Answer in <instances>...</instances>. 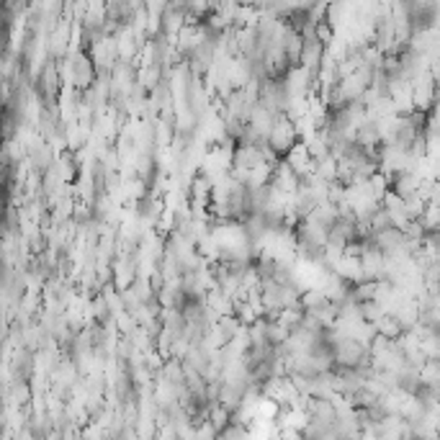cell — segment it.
Returning a JSON list of instances; mask_svg holds the SVG:
<instances>
[{
    "mask_svg": "<svg viewBox=\"0 0 440 440\" xmlns=\"http://www.w3.org/2000/svg\"><path fill=\"white\" fill-rule=\"evenodd\" d=\"M332 353H335V371H353V368H360V366H373L368 348L360 340L350 338V335L338 340L332 345Z\"/></svg>",
    "mask_w": 440,
    "mask_h": 440,
    "instance_id": "1",
    "label": "cell"
},
{
    "mask_svg": "<svg viewBox=\"0 0 440 440\" xmlns=\"http://www.w3.org/2000/svg\"><path fill=\"white\" fill-rule=\"evenodd\" d=\"M299 142H301V136H299L296 124H294L289 116H278L271 129V136H268V144L273 147V152H276L281 160H286V155H289Z\"/></svg>",
    "mask_w": 440,
    "mask_h": 440,
    "instance_id": "2",
    "label": "cell"
},
{
    "mask_svg": "<svg viewBox=\"0 0 440 440\" xmlns=\"http://www.w3.org/2000/svg\"><path fill=\"white\" fill-rule=\"evenodd\" d=\"M273 186H276L281 193H286V196H294L301 186H304V181H301V176H299L296 170L291 168V165L286 163V160H281V163L276 165V176H273Z\"/></svg>",
    "mask_w": 440,
    "mask_h": 440,
    "instance_id": "3",
    "label": "cell"
},
{
    "mask_svg": "<svg viewBox=\"0 0 440 440\" xmlns=\"http://www.w3.org/2000/svg\"><path fill=\"white\" fill-rule=\"evenodd\" d=\"M319 203H322V201H319V196L314 193V188H312V186H306V183L301 186V188H299L296 193L291 196V209L296 211L301 222L312 217L314 211L319 209Z\"/></svg>",
    "mask_w": 440,
    "mask_h": 440,
    "instance_id": "4",
    "label": "cell"
},
{
    "mask_svg": "<svg viewBox=\"0 0 440 440\" xmlns=\"http://www.w3.org/2000/svg\"><path fill=\"white\" fill-rule=\"evenodd\" d=\"M332 273H338L343 281H348L350 286L360 284V281H366L363 278V265H360V257H348L343 255L338 263L332 265Z\"/></svg>",
    "mask_w": 440,
    "mask_h": 440,
    "instance_id": "5",
    "label": "cell"
},
{
    "mask_svg": "<svg viewBox=\"0 0 440 440\" xmlns=\"http://www.w3.org/2000/svg\"><path fill=\"white\" fill-rule=\"evenodd\" d=\"M276 119H278L276 114H271V111L265 109V106H260V103H257L255 109H252V114H250V122H247V127H250L252 132H257V134L263 136V139H268V136H271L273 124H276Z\"/></svg>",
    "mask_w": 440,
    "mask_h": 440,
    "instance_id": "6",
    "label": "cell"
},
{
    "mask_svg": "<svg viewBox=\"0 0 440 440\" xmlns=\"http://www.w3.org/2000/svg\"><path fill=\"white\" fill-rule=\"evenodd\" d=\"M273 176H276V165L271 163H260L257 168H252L250 173H247V188L255 191V188H265V186L273 183Z\"/></svg>",
    "mask_w": 440,
    "mask_h": 440,
    "instance_id": "7",
    "label": "cell"
},
{
    "mask_svg": "<svg viewBox=\"0 0 440 440\" xmlns=\"http://www.w3.org/2000/svg\"><path fill=\"white\" fill-rule=\"evenodd\" d=\"M376 332H379V335H384L386 340H392V343H399V340H402V338H404V335H407L404 325H402L399 319L394 317L392 312L386 314V317L381 319L379 325H376Z\"/></svg>",
    "mask_w": 440,
    "mask_h": 440,
    "instance_id": "8",
    "label": "cell"
},
{
    "mask_svg": "<svg viewBox=\"0 0 440 440\" xmlns=\"http://www.w3.org/2000/svg\"><path fill=\"white\" fill-rule=\"evenodd\" d=\"M284 52L289 57V62H291V68H299L301 65V55H304V36L291 28L284 41Z\"/></svg>",
    "mask_w": 440,
    "mask_h": 440,
    "instance_id": "9",
    "label": "cell"
},
{
    "mask_svg": "<svg viewBox=\"0 0 440 440\" xmlns=\"http://www.w3.org/2000/svg\"><path fill=\"white\" fill-rule=\"evenodd\" d=\"M265 335H268V343L271 348H284L289 340H291V332L286 330L278 319H265Z\"/></svg>",
    "mask_w": 440,
    "mask_h": 440,
    "instance_id": "10",
    "label": "cell"
},
{
    "mask_svg": "<svg viewBox=\"0 0 440 440\" xmlns=\"http://www.w3.org/2000/svg\"><path fill=\"white\" fill-rule=\"evenodd\" d=\"M368 227H371V235H379V232H386V230H392L394 227V222H392V217H389V211H386L384 203H379V206L371 211V217H368Z\"/></svg>",
    "mask_w": 440,
    "mask_h": 440,
    "instance_id": "11",
    "label": "cell"
},
{
    "mask_svg": "<svg viewBox=\"0 0 440 440\" xmlns=\"http://www.w3.org/2000/svg\"><path fill=\"white\" fill-rule=\"evenodd\" d=\"M376 291H379V284L373 281H360L350 289V299L355 304H368V301H376Z\"/></svg>",
    "mask_w": 440,
    "mask_h": 440,
    "instance_id": "12",
    "label": "cell"
},
{
    "mask_svg": "<svg viewBox=\"0 0 440 440\" xmlns=\"http://www.w3.org/2000/svg\"><path fill=\"white\" fill-rule=\"evenodd\" d=\"M420 224L427 235H430V232H440V203H433V201L427 203L420 217Z\"/></svg>",
    "mask_w": 440,
    "mask_h": 440,
    "instance_id": "13",
    "label": "cell"
},
{
    "mask_svg": "<svg viewBox=\"0 0 440 440\" xmlns=\"http://www.w3.org/2000/svg\"><path fill=\"white\" fill-rule=\"evenodd\" d=\"M330 299H327V294L322 291V289H306L304 294H301V309L304 312H314V309H319V306H325Z\"/></svg>",
    "mask_w": 440,
    "mask_h": 440,
    "instance_id": "14",
    "label": "cell"
},
{
    "mask_svg": "<svg viewBox=\"0 0 440 440\" xmlns=\"http://www.w3.org/2000/svg\"><path fill=\"white\" fill-rule=\"evenodd\" d=\"M317 176L330 186L338 183V160L332 155H327L325 160H317Z\"/></svg>",
    "mask_w": 440,
    "mask_h": 440,
    "instance_id": "15",
    "label": "cell"
},
{
    "mask_svg": "<svg viewBox=\"0 0 440 440\" xmlns=\"http://www.w3.org/2000/svg\"><path fill=\"white\" fill-rule=\"evenodd\" d=\"M386 314H389V312H386V306L379 304V301H368V304H360V317H363V322H368V325H379Z\"/></svg>",
    "mask_w": 440,
    "mask_h": 440,
    "instance_id": "16",
    "label": "cell"
},
{
    "mask_svg": "<svg viewBox=\"0 0 440 440\" xmlns=\"http://www.w3.org/2000/svg\"><path fill=\"white\" fill-rule=\"evenodd\" d=\"M209 422L219 430V435L227 430V427L232 425V412L227 409V407L217 404V407H211V414H209Z\"/></svg>",
    "mask_w": 440,
    "mask_h": 440,
    "instance_id": "17",
    "label": "cell"
},
{
    "mask_svg": "<svg viewBox=\"0 0 440 440\" xmlns=\"http://www.w3.org/2000/svg\"><path fill=\"white\" fill-rule=\"evenodd\" d=\"M235 317L240 319V325L242 327H252L257 322V312L252 309L250 301H240V304H235Z\"/></svg>",
    "mask_w": 440,
    "mask_h": 440,
    "instance_id": "18",
    "label": "cell"
},
{
    "mask_svg": "<svg viewBox=\"0 0 440 440\" xmlns=\"http://www.w3.org/2000/svg\"><path fill=\"white\" fill-rule=\"evenodd\" d=\"M219 430L211 422H203V425L196 427V433H193V440H219Z\"/></svg>",
    "mask_w": 440,
    "mask_h": 440,
    "instance_id": "19",
    "label": "cell"
}]
</instances>
